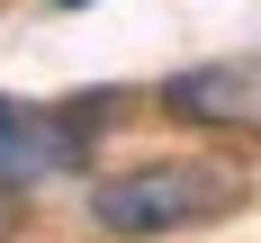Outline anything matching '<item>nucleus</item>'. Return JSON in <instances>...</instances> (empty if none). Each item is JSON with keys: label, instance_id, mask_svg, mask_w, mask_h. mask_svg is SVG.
I'll return each instance as SVG.
<instances>
[{"label": "nucleus", "instance_id": "nucleus-1", "mask_svg": "<svg viewBox=\"0 0 261 243\" xmlns=\"http://www.w3.org/2000/svg\"><path fill=\"white\" fill-rule=\"evenodd\" d=\"M243 198H252V180L234 162L153 153V162H126V171H99L81 207L108 243H171V234H198V225H225Z\"/></svg>", "mask_w": 261, "mask_h": 243}, {"label": "nucleus", "instance_id": "nucleus-2", "mask_svg": "<svg viewBox=\"0 0 261 243\" xmlns=\"http://www.w3.org/2000/svg\"><path fill=\"white\" fill-rule=\"evenodd\" d=\"M252 54H216V63H189V72H162L153 81V117L171 126H198V135H252Z\"/></svg>", "mask_w": 261, "mask_h": 243}, {"label": "nucleus", "instance_id": "nucleus-3", "mask_svg": "<svg viewBox=\"0 0 261 243\" xmlns=\"http://www.w3.org/2000/svg\"><path fill=\"white\" fill-rule=\"evenodd\" d=\"M18 234V189H0V243Z\"/></svg>", "mask_w": 261, "mask_h": 243}, {"label": "nucleus", "instance_id": "nucleus-4", "mask_svg": "<svg viewBox=\"0 0 261 243\" xmlns=\"http://www.w3.org/2000/svg\"><path fill=\"white\" fill-rule=\"evenodd\" d=\"M45 9H90V0H45Z\"/></svg>", "mask_w": 261, "mask_h": 243}]
</instances>
